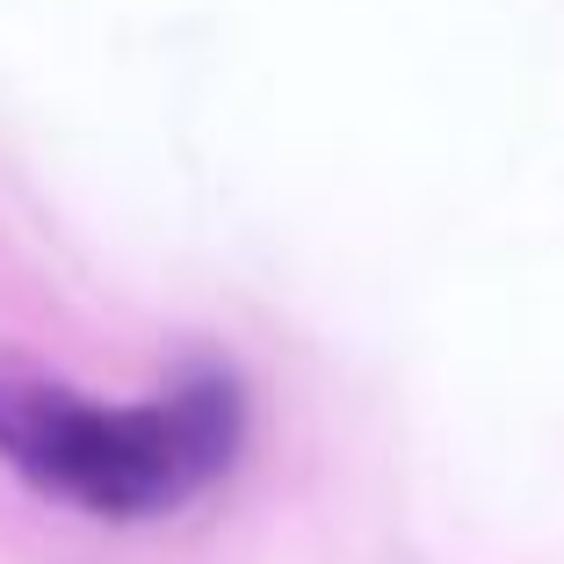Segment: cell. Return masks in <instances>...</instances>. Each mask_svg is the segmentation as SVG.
I'll list each match as a JSON object with an SVG mask.
<instances>
[{"label":"cell","instance_id":"1","mask_svg":"<svg viewBox=\"0 0 564 564\" xmlns=\"http://www.w3.org/2000/svg\"><path fill=\"white\" fill-rule=\"evenodd\" d=\"M247 383L225 362H188L152 399L109 405L0 355V464L36 499L87 521H166L239 470Z\"/></svg>","mask_w":564,"mask_h":564}]
</instances>
